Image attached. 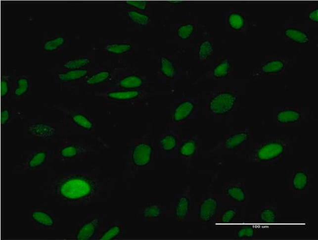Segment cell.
<instances>
[{"label": "cell", "instance_id": "14", "mask_svg": "<svg viewBox=\"0 0 318 240\" xmlns=\"http://www.w3.org/2000/svg\"><path fill=\"white\" fill-rule=\"evenodd\" d=\"M197 104L190 99H183L175 105L171 119L175 124L180 125L189 120L195 114Z\"/></svg>", "mask_w": 318, "mask_h": 240}, {"label": "cell", "instance_id": "4", "mask_svg": "<svg viewBox=\"0 0 318 240\" xmlns=\"http://www.w3.org/2000/svg\"><path fill=\"white\" fill-rule=\"evenodd\" d=\"M315 174L309 166H300L288 171L287 177L288 192L294 197L306 196L309 195L310 190L315 185Z\"/></svg>", "mask_w": 318, "mask_h": 240}, {"label": "cell", "instance_id": "6", "mask_svg": "<svg viewBox=\"0 0 318 240\" xmlns=\"http://www.w3.org/2000/svg\"><path fill=\"white\" fill-rule=\"evenodd\" d=\"M292 66V59L287 55L278 53L270 55L265 60L256 65L250 73V78L256 80L265 75L286 74Z\"/></svg>", "mask_w": 318, "mask_h": 240}, {"label": "cell", "instance_id": "10", "mask_svg": "<svg viewBox=\"0 0 318 240\" xmlns=\"http://www.w3.org/2000/svg\"><path fill=\"white\" fill-rule=\"evenodd\" d=\"M254 132L251 129H236L231 132L222 142L221 147L227 152L241 154L254 140Z\"/></svg>", "mask_w": 318, "mask_h": 240}, {"label": "cell", "instance_id": "32", "mask_svg": "<svg viewBox=\"0 0 318 240\" xmlns=\"http://www.w3.org/2000/svg\"><path fill=\"white\" fill-rule=\"evenodd\" d=\"M133 46L129 43H115L106 46L105 51L112 54H124L132 50Z\"/></svg>", "mask_w": 318, "mask_h": 240}, {"label": "cell", "instance_id": "33", "mask_svg": "<svg viewBox=\"0 0 318 240\" xmlns=\"http://www.w3.org/2000/svg\"><path fill=\"white\" fill-rule=\"evenodd\" d=\"M236 240H254L256 238V230L252 226H244L238 228L235 232Z\"/></svg>", "mask_w": 318, "mask_h": 240}, {"label": "cell", "instance_id": "8", "mask_svg": "<svg viewBox=\"0 0 318 240\" xmlns=\"http://www.w3.org/2000/svg\"><path fill=\"white\" fill-rule=\"evenodd\" d=\"M221 197L215 192H209L198 203L196 217L200 224L210 225L214 224L223 208Z\"/></svg>", "mask_w": 318, "mask_h": 240}, {"label": "cell", "instance_id": "2", "mask_svg": "<svg viewBox=\"0 0 318 240\" xmlns=\"http://www.w3.org/2000/svg\"><path fill=\"white\" fill-rule=\"evenodd\" d=\"M56 199L65 203L90 202L99 192V183L96 178L84 174L63 176L52 187Z\"/></svg>", "mask_w": 318, "mask_h": 240}, {"label": "cell", "instance_id": "22", "mask_svg": "<svg viewBox=\"0 0 318 240\" xmlns=\"http://www.w3.org/2000/svg\"><path fill=\"white\" fill-rule=\"evenodd\" d=\"M162 213L163 210L161 204L157 203H148L142 209V216L148 222H155L161 218Z\"/></svg>", "mask_w": 318, "mask_h": 240}, {"label": "cell", "instance_id": "18", "mask_svg": "<svg viewBox=\"0 0 318 240\" xmlns=\"http://www.w3.org/2000/svg\"><path fill=\"white\" fill-rule=\"evenodd\" d=\"M234 58L227 57L222 59L215 64L212 70V76L215 80H223L228 78L234 68Z\"/></svg>", "mask_w": 318, "mask_h": 240}, {"label": "cell", "instance_id": "24", "mask_svg": "<svg viewBox=\"0 0 318 240\" xmlns=\"http://www.w3.org/2000/svg\"><path fill=\"white\" fill-rule=\"evenodd\" d=\"M140 95L138 90H120L109 92L107 94L108 98L117 101H130L138 98Z\"/></svg>", "mask_w": 318, "mask_h": 240}, {"label": "cell", "instance_id": "41", "mask_svg": "<svg viewBox=\"0 0 318 240\" xmlns=\"http://www.w3.org/2000/svg\"><path fill=\"white\" fill-rule=\"evenodd\" d=\"M79 154L78 147L76 145H69L61 149V156L65 159H73Z\"/></svg>", "mask_w": 318, "mask_h": 240}, {"label": "cell", "instance_id": "42", "mask_svg": "<svg viewBox=\"0 0 318 240\" xmlns=\"http://www.w3.org/2000/svg\"><path fill=\"white\" fill-rule=\"evenodd\" d=\"M126 3L130 6L142 11H146L148 5L147 1H128Z\"/></svg>", "mask_w": 318, "mask_h": 240}, {"label": "cell", "instance_id": "13", "mask_svg": "<svg viewBox=\"0 0 318 240\" xmlns=\"http://www.w3.org/2000/svg\"><path fill=\"white\" fill-rule=\"evenodd\" d=\"M245 210L246 208L244 207L229 203V205L223 207L214 224L219 226H227L241 222L245 218Z\"/></svg>", "mask_w": 318, "mask_h": 240}, {"label": "cell", "instance_id": "1", "mask_svg": "<svg viewBox=\"0 0 318 240\" xmlns=\"http://www.w3.org/2000/svg\"><path fill=\"white\" fill-rule=\"evenodd\" d=\"M296 139L294 136L285 135L253 140L240 156L247 164L275 166L292 154Z\"/></svg>", "mask_w": 318, "mask_h": 240}, {"label": "cell", "instance_id": "43", "mask_svg": "<svg viewBox=\"0 0 318 240\" xmlns=\"http://www.w3.org/2000/svg\"><path fill=\"white\" fill-rule=\"evenodd\" d=\"M9 86L8 82L6 80H2L1 84V93L3 97H5L8 94Z\"/></svg>", "mask_w": 318, "mask_h": 240}, {"label": "cell", "instance_id": "26", "mask_svg": "<svg viewBox=\"0 0 318 240\" xmlns=\"http://www.w3.org/2000/svg\"><path fill=\"white\" fill-rule=\"evenodd\" d=\"M143 80L140 76L131 75L119 80V87L126 90H134L141 88L143 85Z\"/></svg>", "mask_w": 318, "mask_h": 240}, {"label": "cell", "instance_id": "16", "mask_svg": "<svg viewBox=\"0 0 318 240\" xmlns=\"http://www.w3.org/2000/svg\"><path fill=\"white\" fill-rule=\"evenodd\" d=\"M227 25L234 32L248 34L250 30V17L247 13L233 11L227 16Z\"/></svg>", "mask_w": 318, "mask_h": 240}, {"label": "cell", "instance_id": "31", "mask_svg": "<svg viewBox=\"0 0 318 240\" xmlns=\"http://www.w3.org/2000/svg\"><path fill=\"white\" fill-rule=\"evenodd\" d=\"M47 159V153L45 151H40L35 153L28 161L26 165L27 170H34L40 168L42 165L45 164Z\"/></svg>", "mask_w": 318, "mask_h": 240}, {"label": "cell", "instance_id": "17", "mask_svg": "<svg viewBox=\"0 0 318 240\" xmlns=\"http://www.w3.org/2000/svg\"><path fill=\"white\" fill-rule=\"evenodd\" d=\"M199 148V141L196 137H192L183 141L179 145L177 153L181 159H192L196 157Z\"/></svg>", "mask_w": 318, "mask_h": 240}, {"label": "cell", "instance_id": "44", "mask_svg": "<svg viewBox=\"0 0 318 240\" xmlns=\"http://www.w3.org/2000/svg\"><path fill=\"white\" fill-rule=\"evenodd\" d=\"M9 118H10V112H9V109L7 108L3 109L1 111V123L3 124H6L9 120Z\"/></svg>", "mask_w": 318, "mask_h": 240}, {"label": "cell", "instance_id": "39", "mask_svg": "<svg viewBox=\"0 0 318 240\" xmlns=\"http://www.w3.org/2000/svg\"><path fill=\"white\" fill-rule=\"evenodd\" d=\"M318 4L316 3H312L308 5L306 11H304V18L308 20V23L310 24H318Z\"/></svg>", "mask_w": 318, "mask_h": 240}, {"label": "cell", "instance_id": "9", "mask_svg": "<svg viewBox=\"0 0 318 240\" xmlns=\"http://www.w3.org/2000/svg\"><path fill=\"white\" fill-rule=\"evenodd\" d=\"M223 195L230 204L247 208L250 205L249 189L245 180H232L224 186Z\"/></svg>", "mask_w": 318, "mask_h": 240}, {"label": "cell", "instance_id": "38", "mask_svg": "<svg viewBox=\"0 0 318 240\" xmlns=\"http://www.w3.org/2000/svg\"><path fill=\"white\" fill-rule=\"evenodd\" d=\"M122 233V229L119 225L110 226L101 234L98 239L101 240H111L119 237Z\"/></svg>", "mask_w": 318, "mask_h": 240}, {"label": "cell", "instance_id": "20", "mask_svg": "<svg viewBox=\"0 0 318 240\" xmlns=\"http://www.w3.org/2000/svg\"><path fill=\"white\" fill-rule=\"evenodd\" d=\"M28 132L36 138L50 139L57 134V129L44 123H36L29 127Z\"/></svg>", "mask_w": 318, "mask_h": 240}, {"label": "cell", "instance_id": "37", "mask_svg": "<svg viewBox=\"0 0 318 240\" xmlns=\"http://www.w3.org/2000/svg\"><path fill=\"white\" fill-rule=\"evenodd\" d=\"M72 120L77 126L80 127L83 129L86 130L87 131H91L92 128H93V123L84 114H75L72 117Z\"/></svg>", "mask_w": 318, "mask_h": 240}, {"label": "cell", "instance_id": "11", "mask_svg": "<svg viewBox=\"0 0 318 240\" xmlns=\"http://www.w3.org/2000/svg\"><path fill=\"white\" fill-rule=\"evenodd\" d=\"M192 198L189 190H185L175 197L172 205V216L175 222L184 224L191 218Z\"/></svg>", "mask_w": 318, "mask_h": 240}, {"label": "cell", "instance_id": "12", "mask_svg": "<svg viewBox=\"0 0 318 240\" xmlns=\"http://www.w3.org/2000/svg\"><path fill=\"white\" fill-rule=\"evenodd\" d=\"M254 220L263 224H275L282 220V214L277 203L272 202L259 203L254 212Z\"/></svg>", "mask_w": 318, "mask_h": 240}, {"label": "cell", "instance_id": "21", "mask_svg": "<svg viewBox=\"0 0 318 240\" xmlns=\"http://www.w3.org/2000/svg\"><path fill=\"white\" fill-rule=\"evenodd\" d=\"M179 139L178 136L173 132H167L160 140V145L162 150L167 154H171L175 150H178Z\"/></svg>", "mask_w": 318, "mask_h": 240}, {"label": "cell", "instance_id": "36", "mask_svg": "<svg viewBox=\"0 0 318 240\" xmlns=\"http://www.w3.org/2000/svg\"><path fill=\"white\" fill-rule=\"evenodd\" d=\"M64 43L65 38L63 36H57V37L48 40L44 42V50L47 51V52H53V51L57 50L59 48L62 47Z\"/></svg>", "mask_w": 318, "mask_h": 240}, {"label": "cell", "instance_id": "27", "mask_svg": "<svg viewBox=\"0 0 318 240\" xmlns=\"http://www.w3.org/2000/svg\"><path fill=\"white\" fill-rule=\"evenodd\" d=\"M88 71L87 69L81 68L77 70H71L65 72L59 73L58 79L61 82H73L82 80L88 76Z\"/></svg>", "mask_w": 318, "mask_h": 240}, {"label": "cell", "instance_id": "25", "mask_svg": "<svg viewBox=\"0 0 318 240\" xmlns=\"http://www.w3.org/2000/svg\"><path fill=\"white\" fill-rule=\"evenodd\" d=\"M160 71L161 74L169 80H173L177 75V68L174 61L169 57L162 55L160 57Z\"/></svg>", "mask_w": 318, "mask_h": 240}, {"label": "cell", "instance_id": "5", "mask_svg": "<svg viewBox=\"0 0 318 240\" xmlns=\"http://www.w3.org/2000/svg\"><path fill=\"white\" fill-rule=\"evenodd\" d=\"M240 101L236 92L224 90L213 94L208 99L207 110L213 117H226L234 112Z\"/></svg>", "mask_w": 318, "mask_h": 240}, {"label": "cell", "instance_id": "34", "mask_svg": "<svg viewBox=\"0 0 318 240\" xmlns=\"http://www.w3.org/2000/svg\"><path fill=\"white\" fill-rule=\"evenodd\" d=\"M90 63L91 59L88 57H79V58L69 59L63 63V68L69 70H77L88 66Z\"/></svg>", "mask_w": 318, "mask_h": 240}, {"label": "cell", "instance_id": "23", "mask_svg": "<svg viewBox=\"0 0 318 240\" xmlns=\"http://www.w3.org/2000/svg\"><path fill=\"white\" fill-rule=\"evenodd\" d=\"M32 218L35 222L44 228H51L53 227L54 224L53 217L45 210H40V209L33 210Z\"/></svg>", "mask_w": 318, "mask_h": 240}, {"label": "cell", "instance_id": "35", "mask_svg": "<svg viewBox=\"0 0 318 240\" xmlns=\"http://www.w3.org/2000/svg\"><path fill=\"white\" fill-rule=\"evenodd\" d=\"M110 77L111 73L109 71H101L89 77L86 80V84L90 86L99 85L109 80Z\"/></svg>", "mask_w": 318, "mask_h": 240}, {"label": "cell", "instance_id": "19", "mask_svg": "<svg viewBox=\"0 0 318 240\" xmlns=\"http://www.w3.org/2000/svg\"><path fill=\"white\" fill-rule=\"evenodd\" d=\"M100 220L93 218L86 221L77 232L76 239L78 240H90L95 236L99 229Z\"/></svg>", "mask_w": 318, "mask_h": 240}, {"label": "cell", "instance_id": "29", "mask_svg": "<svg viewBox=\"0 0 318 240\" xmlns=\"http://www.w3.org/2000/svg\"><path fill=\"white\" fill-rule=\"evenodd\" d=\"M129 20L133 23L142 27L148 26L151 22L149 15L134 9H131L127 13Z\"/></svg>", "mask_w": 318, "mask_h": 240}, {"label": "cell", "instance_id": "3", "mask_svg": "<svg viewBox=\"0 0 318 240\" xmlns=\"http://www.w3.org/2000/svg\"><path fill=\"white\" fill-rule=\"evenodd\" d=\"M273 122L282 128H303L315 120V111L311 107H278L273 110Z\"/></svg>", "mask_w": 318, "mask_h": 240}, {"label": "cell", "instance_id": "40", "mask_svg": "<svg viewBox=\"0 0 318 240\" xmlns=\"http://www.w3.org/2000/svg\"><path fill=\"white\" fill-rule=\"evenodd\" d=\"M30 89V82L28 78H20L17 80V87L14 90V95L17 97L24 96Z\"/></svg>", "mask_w": 318, "mask_h": 240}, {"label": "cell", "instance_id": "15", "mask_svg": "<svg viewBox=\"0 0 318 240\" xmlns=\"http://www.w3.org/2000/svg\"><path fill=\"white\" fill-rule=\"evenodd\" d=\"M153 147L151 144L141 142L133 149L132 159L135 166L144 168L150 164L153 156Z\"/></svg>", "mask_w": 318, "mask_h": 240}, {"label": "cell", "instance_id": "7", "mask_svg": "<svg viewBox=\"0 0 318 240\" xmlns=\"http://www.w3.org/2000/svg\"><path fill=\"white\" fill-rule=\"evenodd\" d=\"M277 38L286 43L307 44L310 42L309 27L306 23L287 21L278 27Z\"/></svg>", "mask_w": 318, "mask_h": 240}, {"label": "cell", "instance_id": "28", "mask_svg": "<svg viewBox=\"0 0 318 240\" xmlns=\"http://www.w3.org/2000/svg\"><path fill=\"white\" fill-rule=\"evenodd\" d=\"M214 46L213 42L210 39H205L198 46L197 57L200 61H204L209 59L213 54Z\"/></svg>", "mask_w": 318, "mask_h": 240}, {"label": "cell", "instance_id": "30", "mask_svg": "<svg viewBox=\"0 0 318 240\" xmlns=\"http://www.w3.org/2000/svg\"><path fill=\"white\" fill-rule=\"evenodd\" d=\"M196 26L193 23H183L178 27L177 30V35L182 41H186L192 37L195 32Z\"/></svg>", "mask_w": 318, "mask_h": 240}]
</instances>
